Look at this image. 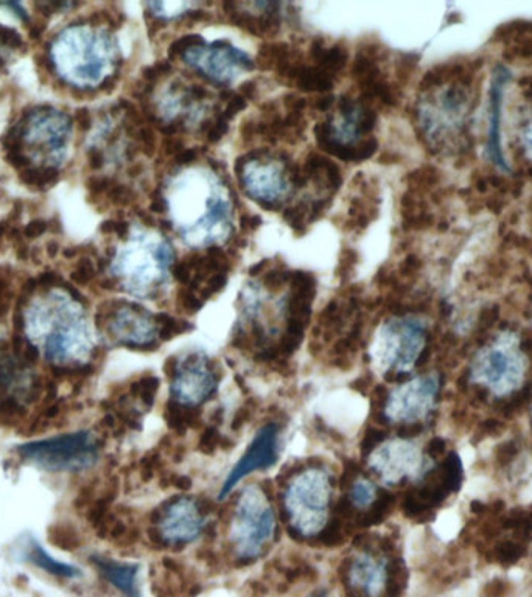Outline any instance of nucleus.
I'll return each mask as SVG.
<instances>
[{"label": "nucleus", "mask_w": 532, "mask_h": 597, "mask_svg": "<svg viewBox=\"0 0 532 597\" xmlns=\"http://www.w3.org/2000/svg\"><path fill=\"white\" fill-rule=\"evenodd\" d=\"M71 117L55 108L39 106L25 113L4 139L10 164L19 172L27 168L55 170L67 156Z\"/></svg>", "instance_id": "1"}, {"label": "nucleus", "mask_w": 532, "mask_h": 597, "mask_svg": "<svg viewBox=\"0 0 532 597\" xmlns=\"http://www.w3.org/2000/svg\"><path fill=\"white\" fill-rule=\"evenodd\" d=\"M109 42L88 25L76 24L59 31L48 48L50 71L68 86H96L108 66Z\"/></svg>", "instance_id": "2"}, {"label": "nucleus", "mask_w": 532, "mask_h": 597, "mask_svg": "<svg viewBox=\"0 0 532 597\" xmlns=\"http://www.w3.org/2000/svg\"><path fill=\"white\" fill-rule=\"evenodd\" d=\"M277 531L276 512L260 485H246L235 501L227 539L235 557L254 561L262 557Z\"/></svg>", "instance_id": "3"}, {"label": "nucleus", "mask_w": 532, "mask_h": 597, "mask_svg": "<svg viewBox=\"0 0 532 597\" xmlns=\"http://www.w3.org/2000/svg\"><path fill=\"white\" fill-rule=\"evenodd\" d=\"M333 482L321 467L296 473L283 492V509L293 531L305 539L319 535L329 523Z\"/></svg>", "instance_id": "4"}, {"label": "nucleus", "mask_w": 532, "mask_h": 597, "mask_svg": "<svg viewBox=\"0 0 532 597\" xmlns=\"http://www.w3.org/2000/svg\"><path fill=\"white\" fill-rule=\"evenodd\" d=\"M526 368L528 360L520 348V338L504 331L476 355L471 364V381L503 397L521 386Z\"/></svg>", "instance_id": "5"}, {"label": "nucleus", "mask_w": 532, "mask_h": 597, "mask_svg": "<svg viewBox=\"0 0 532 597\" xmlns=\"http://www.w3.org/2000/svg\"><path fill=\"white\" fill-rule=\"evenodd\" d=\"M425 323L417 318L386 322L371 347V363L379 375L405 373L414 368L425 347Z\"/></svg>", "instance_id": "6"}, {"label": "nucleus", "mask_w": 532, "mask_h": 597, "mask_svg": "<svg viewBox=\"0 0 532 597\" xmlns=\"http://www.w3.org/2000/svg\"><path fill=\"white\" fill-rule=\"evenodd\" d=\"M17 451L30 462L50 472L83 470L96 464L98 457L97 440L86 431L24 443Z\"/></svg>", "instance_id": "7"}, {"label": "nucleus", "mask_w": 532, "mask_h": 597, "mask_svg": "<svg viewBox=\"0 0 532 597\" xmlns=\"http://www.w3.org/2000/svg\"><path fill=\"white\" fill-rule=\"evenodd\" d=\"M367 467L383 484L397 485L405 479H419L430 468V462L414 440L394 437L369 453Z\"/></svg>", "instance_id": "8"}, {"label": "nucleus", "mask_w": 532, "mask_h": 597, "mask_svg": "<svg viewBox=\"0 0 532 597\" xmlns=\"http://www.w3.org/2000/svg\"><path fill=\"white\" fill-rule=\"evenodd\" d=\"M217 372L208 356L193 352L173 363L170 373V397L178 406L196 407L215 394Z\"/></svg>", "instance_id": "9"}, {"label": "nucleus", "mask_w": 532, "mask_h": 597, "mask_svg": "<svg viewBox=\"0 0 532 597\" xmlns=\"http://www.w3.org/2000/svg\"><path fill=\"white\" fill-rule=\"evenodd\" d=\"M439 380L434 373L420 375L394 388L383 406V415L392 423H414L433 411Z\"/></svg>", "instance_id": "10"}, {"label": "nucleus", "mask_w": 532, "mask_h": 597, "mask_svg": "<svg viewBox=\"0 0 532 597\" xmlns=\"http://www.w3.org/2000/svg\"><path fill=\"white\" fill-rule=\"evenodd\" d=\"M205 527V515L198 501L188 497L170 501L156 519L158 539L171 548L196 541Z\"/></svg>", "instance_id": "11"}, {"label": "nucleus", "mask_w": 532, "mask_h": 597, "mask_svg": "<svg viewBox=\"0 0 532 597\" xmlns=\"http://www.w3.org/2000/svg\"><path fill=\"white\" fill-rule=\"evenodd\" d=\"M279 428L277 425L270 423L265 425L255 432L254 439L247 445L246 451L237 460V464L232 467L226 476L225 482L221 485L220 499L227 498L237 485L242 482L245 477H247L257 472L270 470L271 467L276 465L279 460Z\"/></svg>", "instance_id": "12"}, {"label": "nucleus", "mask_w": 532, "mask_h": 597, "mask_svg": "<svg viewBox=\"0 0 532 597\" xmlns=\"http://www.w3.org/2000/svg\"><path fill=\"white\" fill-rule=\"evenodd\" d=\"M342 577L350 597H382L389 583V561L380 552L359 549L347 561Z\"/></svg>", "instance_id": "13"}, {"label": "nucleus", "mask_w": 532, "mask_h": 597, "mask_svg": "<svg viewBox=\"0 0 532 597\" xmlns=\"http://www.w3.org/2000/svg\"><path fill=\"white\" fill-rule=\"evenodd\" d=\"M108 330L117 343L130 348H151L156 347L154 338L160 336V323L156 316L139 308L135 305L123 303L106 314Z\"/></svg>", "instance_id": "14"}, {"label": "nucleus", "mask_w": 532, "mask_h": 597, "mask_svg": "<svg viewBox=\"0 0 532 597\" xmlns=\"http://www.w3.org/2000/svg\"><path fill=\"white\" fill-rule=\"evenodd\" d=\"M511 81V72L506 69L503 64L496 66L492 81L491 90H488V109H487V143L486 152L487 157L491 159L495 167L508 172L509 165L504 156L503 150V134H501V122H503V103H504V92Z\"/></svg>", "instance_id": "15"}, {"label": "nucleus", "mask_w": 532, "mask_h": 597, "mask_svg": "<svg viewBox=\"0 0 532 597\" xmlns=\"http://www.w3.org/2000/svg\"><path fill=\"white\" fill-rule=\"evenodd\" d=\"M91 561L97 568L100 576L108 583L125 594L126 597H140L139 586H137V576H139V565L135 563L117 561L114 559L92 556Z\"/></svg>", "instance_id": "16"}, {"label": "nucleus", "mask_w": 532, "mask_h": 597, "mask_svg": "<svg viewBox=\"0 0 532 597\" xmlns=\"http://www.w3.org/2000/svg\"><path fill=\"white\" fill-rule=\"evenodd\" d=\"M377 499H379V489H377L375 482H372L369 477L357 476L350 482L347 490V501L352 509L358 512L369 510L375 504Z\"/></svg>", "instance_id": "17"}, {"label": "nucleus", "mask_w": 532, "mask_h": 597, "mask_svg": "<svg viewBox=\"0 0 532 597\" xmlns=\"http://www.w3.org/2000/svg\"><path fill=\"white\" fill-rule=\"evenodd\" d=\"M29 559L33 565H36L38 568L46 571V573L51 576H58L64 578H76L81 576V571L78 568L67 565V563H61L55 560L53 557H50L44 551V548L39 546L38 543H31V551L29 554Z\"/></svg>", "instance_id": "18"}, {"label": "nucleus", "mask_w": 532, "mask_h": 597, "mask_svg": "<svg viewBox=\"0 0 532 597\" xmlns=\"http://www.w3.org/2000/svg\"><path fill=\"white\" fill-rule=\"evenodd\" d=\"M295 80L300 90L305 92H329L333 89V78L329 72L312 67H297Z\"/></svg>", "instance_id": "19"}, {"label": "nucleus", "mask_w": 532, "mask_h": 597, "mask_svg": "<svg viewBox=\"0 0 532 597\" xmlns=\"http://www.w3.org/2000/svg\"><path fill=\"white\" fill-rule=\"evenodd\" d=\"M48 541L64 551H75L81 546V536L78 531L67 523H55L47 529Z\"/></svg>", "instance_id": "20"}, {"label": "nucleus", "mask_w": 532, "mask_h": 597, "mask_svg": "<svg viewBox=\"0 0 532 597\" xmlns=\"http://www.w3.org/2000/svg\"><path fill=\"white\" fill-rule=\"evenodd\" d=\"M347 58L349 53L344 47L341 46H334L332 48H325L322 56L317 59V63L321 64L322 71L325 72H339L341 69H344V66L347 63Z\"/></svg>", "instance_id": "21"}, {"label": "nucleus", "mask_w": 532, "mask_h": 597, "mask_svg": "<svg viewBox=\"0 0 532 597\" xmlns=\"http://www.w3.org/2000/svg\"><path fill=\"white\" fill-rule=\"evenodd\" d=\"M24 405L16 397H8L0 402V425L11 426L24 417Z\"/></svg>", "instance_id": "22"}, {"label": "nucleus", "mask_w": 532, "mask_h": 597, "mask_svg": "<svg viewBox=\"0 0 532 597\" xmlns=\"http://www.w3.org/2000/svg\"><path fill=\"white\" fill-rule=\"evenodd\" d=\"M459 527H461V519L458 514H454V512L451 510L442 514L439 521H437V532L444 536H454L458 534Z\"/></svg>", "instance_id": "23"}, {"label": "nucleus", "mask_w": 532, "mask_h": 597, "mask_svg": "<svg viewBox=\"0 0 532 597\" xmlns=\"http://www.w3.org/2000/svg\"><path fill=\"white\" fill-rule=\"evenodd\" d=\"M96 276V266L89 259H81L72 271V280L78 285H86Z\"/></svg>", "instance_id": "24"}, {"label": "nucleus", "mask_w": 532, "mask_h": 597, "mask_svg": "<svg viewBox=\"0 0 532 597\" xmlns=\"http://www.w3.org/2000/svg\"><path fill=\"white\" fill-rule=\"evenodd\" d=\"M305 209L302 206H295V207H290L283 213V218H285L287 223L290 224V227L295 230V232L300 234L304 232L305 229Z\"/></svg>", "instance_id": "25"}, {"label": "nucleus", "mask_w": 532, "mask_h": 597, "mask_svg": "<svg viewBox=\"0 0 532 597\" xmlns=\"http://www.w3.org/2000/svg\"><path fill=\"white\" fill-rule=\"evenodd\" d=\"M11 303V280L4 269H0V316H5Z\"/></svg>", "instance_id": "26"}, {"label": "nucleus", "mask_w": 532, "mask_h": 597, "mask_svg": "<svg viewBox=\"0 0 532 597\" xmlns=\"http://www.w3.org/2000/svg\"><path fill=\"white\" fill-rule=\"evenodd\" d=\"M491 492V482H488L487 477L478 476L474 477L466 487V494L469 498H484Z\"/></svg>", "instance_id": "27"}, {"label": "nucleus", "mask_w": 532, "mask_h": 597, "mask_svg": "<svg viewBox=\"0 0 532 597\" xmlns=\"http://www.w3.org/2000/svg\"><path fill=\"white\" fill-rule=\"evenodd\" d=\"M200 44H203V38L198 36V35H187V36H183V38H179L178 41H175L173 44L170 46L168 55H170V58H175L179 53H184L187 48H192V47L200 46Z\"/></svg>", "instance_id": "28"}, {"label": "nucleus", "mask_w": 532, "mask_h": 597, "mask_svg": "<svg viewBox=\"0 0 532 597\" xmlns=\"http://www.w3.org/2000/svg\"><path fill=\"white\" fill-rule=\"evenodd\" d=\"M227 123L229 120H226L222 115H218L215 122H213L212 125H208V128H205V137H208V142L210 143L218 142L222 135L226 134Z\"/></svg>", "instance_id": "29"}, {"label": "nucleus", "mask_w": 532, "mask_h": 597, "mask_svg": "<svg viewBox=\"0 0 532 597\" xmlns=\"http://www.w3.org/2000/svg\"><path fill=\"white\" fill-rule=\"evenodd\" d=\"M16 375V364L11 361L10 358L8 360H2L0 363V395H2L4 389L10 385Z\"/></svg>", "instance_id": "30"}, {"label": "nucleus", "mask_w": 532, "mask_h": 597, "mask_svg": "<svg viewBox=\"0 0 532 597\" xmlns=\"http://www.w3.org/2000/svg\"><path fill=\"white\" fill-rule=\"evenodd\" d=\"M379 150V142L375 139H367L366 142H363L359 145L358 148H355V160H366V159H371L375 151Z\"/></svg>", "instance_id": "31"}, {"label": "nucleus", "mask_w": 532, "mask_h": 597, "mask_svg": "<svg viewBox=\"0 0 532 597\" xmlns=\"http://www.w3.org/2000/svg\"><path fill=\"white\" fill-rule=\"evenodd\" d=\"M245 106H246V98L245 97H242V95H232V97H230V100H229V103H227L226 109H225V113H222L221 115L225 117L226 120H230V118H232L237 113H240V110L245 109Z\"/></svg>", "instance_id": "32"}, {"label": "nucleus", "mask_w": 532, "mask_h": 597, "mask_svg": "<svg viewBox=\"0 0 532 597\" xmlns=\"http://www.w3.org/2000/svg\"><path fill=\"white\" fill-rule=\"evenodd\" d=\"M168 71H170V63H167V61H160V63H156L154 66L148 67V69H145V72H143V78L147 80V81H153V80L159 78L160 75L167 73Z\"/></svg>", "instance_id": "33"}, {"label": "nucleus", "mask_w": 532, "mask_h": 597, "mask_svg": "<svg viewBox=\"0 0 532 597\" xmlns=\"http://www.w3.org/2000/svg\"><path fill=\"white\" fill-rule=\"evenodd\" d=\"M377 125V114L372 109H364L362 120H359V130L363 133H371Z\"/></svg>", "instance_id": "34"}, {"label": "nucleus", "mask_w": 532, "mask_h": 597, "mask_svg": "<svg viewBox=\"0 0 532 597\" xmlns=\"http://www.w3.org/2000/svg\"><path fill=\"white\" fill-rule=\"evenodd\" d=\"M288 279L287 272H282V271H271L268 276H266L265 281L268 284L270 288H279L283 281Z\"/></svg>", "instance_id": "35"}, {"label": "nucleus", "mask_w": 532, "mask_h": 597, "mask_svg": "<svg viewBox=\"0 0 532 597\" xmlns=\"http://www.w3.org/2000/svg\"><path fill=\"white\" fill-rule=\"evenodd\" d=\"M521 145L525 150V155L532 160V122L525 128L521 135Z\"/></svg>", "instance_id": "36"}, {"label": "nucleus", "mask_w": 532, "mask_h": 597, "mask_svg": "<svg viewBox=\"0 0 532 597\" xmlns=\"http://www.w3.org/2000/svg\"><path fill=\"white\" fill-rule=\"evenodd\" d=\"M357 259H358V255H357L355 251L347 249V251L342 252V257H341L342 272H347V271H350L352 268H354V264L357 263Z\"/></svg>", "instance_id": "37"}, {"label": "nucleus", "mask_w": 532, "mask_h": 597, "mask_svg": "<svg viewBox=\"0 0 532 597\" xmlns=\"http://www.w3.org/2000/svg\"><path fill=\"white\" fill-rule=\"evenodd\" d=\"M285 105L290 109V113H296V114H302V110L307 106V101L304 98H299V97H288L285 100Z\"/></svg>", "instance_id": "38"}, {"label": "nucleus", "mask_w": 532, "mask_h": 597, "mask_svg": "<svg viewBox=\"0 0 532 597\" xmlns=\"http://www.w3.org/2000/svg\"><path fill=\"white\" fill-rule=\"evenodd\" d=\"M164 145H165V152L167 155H179V152H181L183 150H181V142H179V139H175V137H167L165 139V142H164Z\"/></svg>", "instance_id": "39"}, {"label": "nucleus", "mask_w": 532, "mask_h": 597, "mask_svg": "<svg viewBox=\"0 0 532 597\" xmlns=\"http://www.w3.org/2000/svg\"><path fill=\"white\" fill-rule=\"evenodd\" d=\"M262 219L259 217H254V215H245L242 218V227L245 230H254L260 226Z\"/></svg>", "instance_id": "40"}, {"label": "nucleus", "mask_w": 532, "mask_h": 597, "mask_svg": "<svg viewBox=\"0 0 532 597\" xmlns=\"http://www.w3.org/2000/svg\"><path fill=\"white\" fill-rule=\"evenodd\" d=\"M242 97H245L246 100H251L255 97V92H257V84L254 81H246L242 84Z\"/></svg>", "instance_id": "41"}, {"label": "nucleus", "mask_w": 532, "mask_h": 597, "mask_svg": "<svg viewBox=\"0 0 532 597\" xmlns=\"http://www.w3.org/2000/svg\"><path fill=\"white\" fill-rule=\"evenodd\" d=\"M195 159H196V150H183L176 156L178 164H188V162H192Z\"/></svg>", "instance_id": "42"}, {"label": "nucleus", "mask_w": 532, "mask_h": 597, "mask_svg": "<svg viewBox=\"0 0 532 597\" xmlns=\"http://www.w3.org/2000/svg\"><path fill=\"white\" fill-rule=\"evenodd\" d=\"M461 459L466 465H470L475 460V450L469 447V445H466L464 448L461 450Z\"/></svg>", "instance_id": "43"}, {"label": "nucleus", "mask_w": 532, "mask_h": 597, "mask_svg": "<svg viewBox=\"0 0 532 597\" xmlns=\"http://www.w3.org/2000/svg\"><path fill=\"white\" fill-rule=\"evenodd\" d=\"M333 105V97H321L314 101V108L319 110H327Z\"/></svg>", "instance_id": "44"}, {"label": "nucleus", "mask_w": 532, "mask_h": 597, "mask_svg": "<svg viewBox=\"0 0 532 597\" xmlns=\"http://www.w3.org/2000/svg\"><path fill=\"white\" fill-rule=\"evenodd\" d=\"M520 498H521V501H523V502H529V501H532V479L529 481V484L526 485V487L523 489V492H521V494H520Z\"/></svg>", "instance_id": "45"}, {"label": "nucleus", "mask_w": 532, "mask_h": 597, "mask_svg": "<svg viewBox=\"0 0 532 597\" xmlns=\"http://www.w3.org/2000/svg\"><path fill=\"white\" fill-rule=\"evenodd\" d=\"M265 266H266V260H262V261H260L259 264H255V266H252L250 272H251V274H252V276H255V274H257V272H259V271H262V269H263Z\"/></svg>", "instance_id": "46"}, {"label": "nucleus", "mask_w": 532, "mask_h": 597, "mask_svg": "<svg viewBox=\"0 0 532 597\" xmlns=\"http://www.w3.org/2000/svg\"><path fill=\"white\" fill-rule=\"evenodd\" d=\"M310 597H325V594L324 593H316V594H313Z\"/></svg>", "instance_id": "47"}]
</instances>
